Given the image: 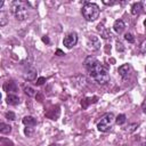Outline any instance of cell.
<instances>
[{"label":"cell","mask_w":146,"mask_h":146,"mask_svg":"<svg viewBox=\"0 0 146 146\" xmlns=\"http://www.w3.org/2000/svg\"><path fill=\"white\" fill-rule=\"evenodd\" d=\"M0 131H1V133H9L11 131V127L6 124V123H1L0 124Z\"/></svg>","instance_id":"5bb4252c"},{"label":"cell","mask_w":146,"mask_h":146,"mask_svg":"<svg viewBox=\"0 0 146 146\" xmlns=\"http://www.w3.org/2000/svg\"><path fill=\"white\" fill-rule=\"evenodd\" d=\"M44 81H46V79H44L43 76H41V78H39V79H38V81H36L35 83H36L38 86H40V84H42V83H43Z\"/></svg>","instance_id":"603a6c76"},{"label":"cell","mask_w":146,"mask_h":146,"mask_svg":"<svg viewBox=\"0 0 146 146\" xmlns=\"http://www.w3.org/2000/svg\"><path fill=\"white\" fill-rule=\"evenodd\" d=\"M84 67L89 72V75L99 84H105L110 81V74L105 66H103L95 57L89 56L84 59Z\"/></svg>","instance_id":"6da1fadb"},{"label":"cell","mask_w":146,"mask_h":146,"mask_svg":"<svg viewBox=\"0 0 146 146\" xmlns=\"http://www.w3.org/2000/svg\"><path fill=\"white\" fill-rule=\"evenodd\" d=\"M141 6H143V9H144V11L146 13V0L141 2Z\"/></svg>","instance_id":"4316f807"},{"label":"cell","mask_w":146,"mask_h":146,"mask_svg":"<svg viewBox=\"0 0 146 146\" xmlns=\"http://www.w3.org/2000/svg\"><path fill=\"white\" fill-rule=\"evenodd\" d=\"M82 15L87 21L92 22L99 16V7L94 2H87L82 7Z\"/></svg>","instance_id":"7a4b0ae2"},{"label":"cell","mask_w":146,"mask_h":146,"mask_svg":"<svg viewBox=\"0 0 146 146\" xmlns=\"http://www.w3.org/2000/svg\"><path fill=\"white\" fill-rule=\"evenodd\" d=\"M57 55H58V56H62V55H64V52H63L60 49H57Z\"/></svg>","instance_id":"83f0119b"},{"label":"cell","mask_w":146,"mask_h":146,"mask_svg":"<svg viewBox=\"0 0 146 146\" xmlns=\"http://www.w3.org/2000/svg\"><path fill=\"white\" fill-rule=\"evenodd\" d=\"M124 27H125V25H124V23H123L122 19H116V21L114 22V24H113V30H114L117 34H121V33L123 32Z\"/></svg>","instance_id":"52a82bcc"},{"label":"cell","mask_w":146,"mask_h":146,"mask_svg":"<svg viewBox=\"0 0 146 146\" xmlns=\"http://www.w3.org/2000/svg\"><path fill=\"white\" fill-rule=\"evenodd\" d=\"M6 117H8L9 120H15V114L13 112H7L6 113Z\"/></svg>","instance_id":"44dd1931"},{"label":"cell","mask_w":146,"mask_h":146,"mask_svg":"<svg viewBox=\"0 0 146 146\" xmlns=\"http://www.w3.org/2000/svg\"><path fill=\"white\" fill-rule=\"evenodd\" d=\"M114 122H115V116H114V114H113V113H107V114H105V115L100 119V121L98 122L97 129H98L99 131H102V132H106V131H108V130L112 128V125H113Z\"/></svg>","instance_id":"277c9868"},{"label":"cell","mask_w":146,"mask_h":146,"mask_svg":"<svg viewBox=\"0 0 146 146\" xmlns=\"http://www.w3.org/2000/svg\"><path fill=\"white\" fill-rule=\"evenodd\" d=\"M87 44H88V47H89L90 49H92V50H97V49H99V47H100L99 39H98L97 36H95V35H90V36L88 38Z\"/></svg>","instance_id":"8992f818"},{"label":"cell","mask_w":146,"mask_h":146,"mask_svg":"<svg viewBox=\"0 0 146 146\" xmlns=\"http://www.w3.org/2000/svg\"><path fill=\"white\" fill-rule=\"evenodd\" d=\"M144 25H145V27H146V19L144 21Z\"/></svg>","instance_id":"f546056e"},{"label":"cell","mask_w":146,"mask_h":146,"mask_svg":"<svg viewBox=\"0 0 146 146\" xmlns=\"http://www.w3.org/2000/svg\"><path fill=\"white\" fill-rule=\"evenodd\" d=\"M35 76H36V71H35L34 68H30V70H27V72L24 74V78H25L26 80H29V81L34 80Z\"/></svg>","instance_id":"8fae6325"},{"label":"cell","mask_w":146,"mask_h":146,"mask_svg":"<svg viewBox=\"0 0 146 146\" xmlns=\"http://www.w3.org/2000/svg\"><path fill=\"white\" fill-rule=\"evenodd\" d=\"M140 50H141V52H146V40L143 41V43L140 46Z\"/></svg>","instance_id":"7402d4cb"},{"label":"cell","mask_w":146,"mask_h":146,"mask_svg":"<svg viewBox=\"0 0 146 146\" xmlns=\"http://www.w3.org/2000/svg\"><path fill=\"white\" fill-rule=\"evenodd\" d=\"M103 3H105V5H114V3H115V1H106V0H104V1H103Z\"/></svg>","instance_id":"d4e9b609"},{"label":"cell","mask_w":146,"mask_h":146,"mask_svg":"<svg viewBox=\"0 0 146 146\" xmlns=\"http://www.w3.org/2000/svg\"><path fill=\"white\" fill-rule=\"evenodd\" d=\"M97 30H98V32H100V34H102V36H103V38H105V39L110 38V32L104 27V25H103V24H98Z\"/></svg>","instance_id":"4fadbf2b"},{"label":"cell","mask_w":146,"mask_h":146,"mask_svg":"<svg viewBox=\"0 0 146 146\" xmlns=\"http://www.w3.org/2000/svg\"><path fill=\"white\" fill-rule=\"evenodd\" d=\"M124 39H125L128 42H130V43H133V42H135V38H133V35H132L131 33H125V34H124Z\"/></svg>","instance_id":"2e32d148"},{"label":"cell","mask_w":146,"mask_h":146,"mask_svg":"<svg viewBox=\"0 0 146 146\" xmlns=\"http://www.w3.org/2000/svg\"><path fill=\"white\" fill-rule=\"evenodd\" d=\"M124 122H125V115H124V114H120V115H117V116L115 117V123H116V124L121 125V124H123Z\"/></svg>","instance_id":"9a60e30c"},{"label":"cell","mask_w":146,"mask_h":146,"mask_svg":"<svg viewBox=\"0 0 146 146\" xmlns=\"http://www.w3.org/2000/svg\"><path fill=\"white\" fill-rule=\"evenodd\" d=\"M23 123L26 125V127H30V128H33L35 124H36V120L33 117V116H24L23 117Z\"/></svg>","instance_id":"ba28073f"},{"label":"cell","mask_w":146,"mask_h":146,"mask_svg":"<svg viewBox=\"0 0 146 146\" xmlns=\"http://www.w3.org/2000/svg\"><path fill=\"white\" fill-rule=\"evenodd\" d=\"M24 133H25L27 137L32 136V133H33V130H32V128H30V127H26V129L24 130Z\"/></svg>","instance_id":"d6986e66"},{"label":"cell","mask_w":146,"mask_h":146,"mask_svg":"<svg viewBox=\"0 0 146 146\" xmlns=\"http://www.w3.org/2000/svg\"><path fill=\"white\" fill-rule=\"evenodd\" d=\"M0 19H1V22H0V25L1 26H3V25H6V23H7V19H6V14L5 13H1L0 14Z\"/></svg>","instance_id":"ac0fdd59"},{"label":"cell","mask_w":146,"mask_h":146,"mask_svg":"<svg viewBox=\"0 0 146 146\" xmlns=\"http://www.w3.org/2000/svg\"><path fill=\"white\" fill-rule=\"evenodd\" d=\"M7 103L10 105H17L19 103V97L14 95V94H9L7 96Z\"/></svg>","instance_id":"30bf717a"},{"label":"cell","mask_w":146,"mask_h":146,"mask_svg":"<svg viewBox=\"0 0 146 146\" xmlns=\"http://www.w3.org/2000/svg\"><path fill=\"white\" fill-rule=\"evenodd\" d=\"M25 92H26L29 96H33V95H34V90H33L32 88H30V87H26V88H25Z\"/></svg>","instance_id":"ffe728a7"},{"label":"cell","mask_w":146,"mask_h":146,"mask_svg":"<svg viewBox=\"0 0 146 146\" xmlns=\"http://www.w3.org/2000/svg\"><path fill=\"white\" fill-rule=\"evenodd\" d=\"M11 10H13V14L15 15V17L19 21H23L29 15V11H27V7L24 2L22 1H15L11 6Z\"/></svg>","instance_id":"3957f363"},{"label":"cell","mask_w":146,"mask_h":146,"mask_svg":"<svg viewBox=\"0 0 146 146\" xmlns=\"http://www.w3.org/2000/svg\"><path fill=\"white\" fill-rule=\"evenodd\" d=\"M143 146H146V144H144V145H143Z\"/></svg>","instance_id":"4dcf8cb0"},{"label":"cell","mask_w":146,"mask_h":146,"mask_svg":"<svg viewBox=\"0 0 146 146\" xmlns=\"http://www.w3.org/2000/svg\"><path fill=\"white\" fill-rule=\"evenodd\" d=\"M42 41H43V42H46V43H49V39H48V36H46V35H44V36L42 38Z\"/></svg>","instance_id":"484cf974"},{"label":"cell","mask_w":146,"mask_h":146,"mask_svg":"<svg viewBox=\"0 0 146 146\" xmlns=\"http://www.w3.org/2000/svg\"><path fill=\"white\" fill-rule=\"evenodd\" d=\"M145 70H146V67H145Z\"/></svg>","instance_id":"1f68e13d"},{"label":"cell","mask_w":146,"mask_h":146,"mask_svg":"<svg viewBox=\"0 0 146 146\" xmlns=\"http://www.w3.org/2000/svg\"><path fill=\"white\" fill-rule=\"evenodd\" d=\"M7 86H9V89H8L7 91L14 92V91H16V90H17V88H16V84H15V82H13V81L8 82V83H7Z\"/></svg>","instance_id":"e0dca14e"},{"label":"cell","mask_w":146,"mask_h":146,"mask_svg":"<svg viewBox=\"0 0 146 146\" xmlns=\"http://www.w3.org/2000/svg\"><path fill=\"white\" fill-rule=\"evenodd\" d=\"M50 146H58V145H57V144H51Z\"/></svg>","instance_id":"f1b7e54d"},{"label":"cell","mask_w":146,"mask_h":146,"mask_svg":"<svg viewBox=\"0 0 146 146\" xmlns=\"http://www.w3.org/2000/svg\"><path fill=\"white\" fill-rule=\"evenodd\" d=\"M140 9H143V6H141V2H135L132 6H131V14L132 15H138Z\"/></svg>","instance_id":"7c38bea8"},{"label":"cell","mask_w":146,"mask_h":146,"mask_svg":"<svg viewBox=\"0 0 146 146\" xmlns=\"http://www.w3.org/2000/svg\"><path fill=\"white\" fill-rule=\"evenodd\" d=\"M76 42H78V35H76V33L75 32H72V33H68L65 38H64V40H63V43H64V46L66 47V48H72L73 46H75L76 44Z\"/></svg>","instance_id":"5b68a950"},{"label":"cell","mask_w":146,"mask_h":146,"mask_svg":"<svg viewBox=\"0 0 146 146\" xmlns=\"http://www.w3.org/2000/svg\"><path fill=\"white\" fill-rule=\"evenodd\" d=\"M116 49H117V51L120 50V51H123L124 50V48L122 47V43H120V42H117V46H116Z\"/></svg>","instance_id":"cb8c5ba5"},{"label":"cell","mask_w":146,"mask_h":146,"mask_svg":"<svg viewBox=\"0 0 146 146\" xmlns=\"http://www.w3.org/2000/svg\"><path fill=\"white\" fill-rule=\"evenodd\" d=\"M130 70H131L130 64H123V65H121L119 67V74L121 76H125V75H128V73L130 72Z\"/></svg>","instance_id":"9c48e42d"}]
</instances>
